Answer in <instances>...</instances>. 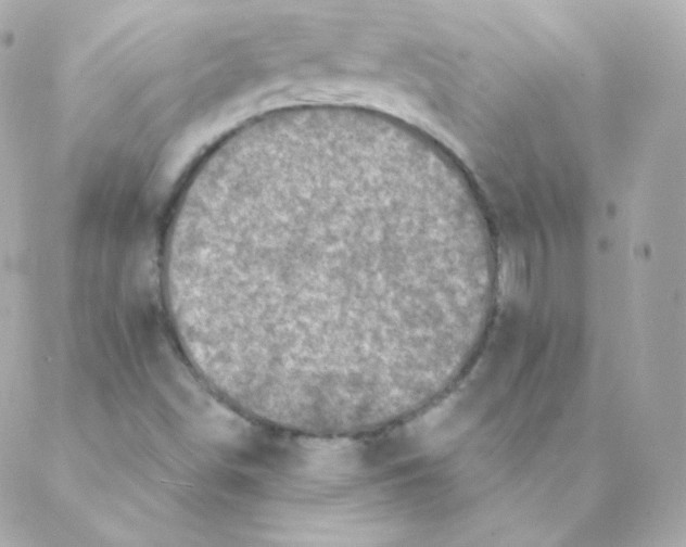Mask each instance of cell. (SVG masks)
I'll list each match as a JSON object with an SVG mask.
<instances>
[{
  "label": "cell",
  "instance_id": "obj_1",
  "mask_svg": "<svg viewBox=\"0 0 686 547\" xmlns=\"http://www.w3.org/2000/svg\"><path fill=\"white\" fill-rule=\"evenodd\" d=\"M471 262L450 221L369 173L302 165L188 217L168 265L195 356L267 392L339 395L427 353Z\"/></svg>",
  "mask_w": 686,
  "mask_h": 547
}]
</instances>
